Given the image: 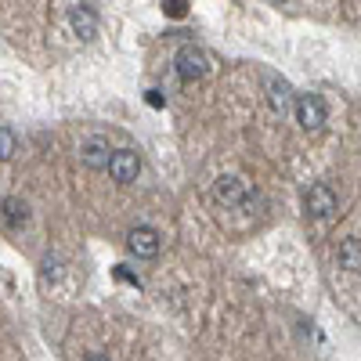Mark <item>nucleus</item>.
I'll return each mask as SVG.
<instances>
[{
    "label": "nucleus",
    "instance_id": "nucleus-1",
    "mask_svg": "<svg viewBox=\"0 0 361 361\" xmlns=\"http://www.w3.org/2000/svg\"><path fill=\"white\" fill-rule=\"evenodd\" d=\"M293 109H296V123L304 127V130H322L325 127V119H329V109H325V102H322V94H300L296 102H293Z\"/></svg>",
    "mask_w": 361,
    "mask_h": 361
},
{
    "label": "nucleus",
    "instance_id": "nucleus-2",
    "mask_svg": "<svg viewBox=\"0 0 361 361\" xmlns=\"http://www.w3.org/2000/svg\"><path fill=\"white\" fill-rule=\"evenodd\" d=\"M173 69H177V76L185 80V83H195V80H202L206 76V54H202V47H195V44H185L177 54H173Z\"/></svg>",
    "mask_w": 361,
    "mask_h": 361
},
{
    "label": "nucleus",
    "instance_id": "nucleus-3",
    "mask_svg": "<svg viewBox=\"0 0 361 361\" xmlns=\"http://www.w3.org/2000/svg\"><path fill=\"white\" fill-rule=\"evenodd\" d=\"M105 170H109L112 180H119V185H130V180H137V173H141V156L134 152V148H116Z\"/></svg>",
    "mask_w": 361,
    "mask_h": 361
},
{
    "label": "nucleus",
    "instance_id": "nucleus-4",
    "mask_svg": "<svg viewBox=\"0 0 361 361\" xmlns=\"http://www.w3.org/2000/svg\"><path fill=\"white\" fill-rule=\"evenodd\" d=\"M304 206H307V217H314V221H329L336 214V192L329 188V185H311L307 188V195H304Z\"/></svg>",
    "mask_w": 361,
    "mask_h": 361
},
{
    "label": "nucleus",
    "instance_id": "nucleus-5",
    "mask_svg": "<svg viewBox=\"0 0 361 361\" xmlns=\"http://www.w3.org/2000/svg\"><path fill=\"white\" fill-rule=\"evenodd\" d=\"M127 250H130L134 257H141V260L159 257V231H156V228H148V224L130 228V235H127Z\"/></svg>",
    "mask_w": 361,
    "mask_h": 361
},
{
    "label": "nucleus",
    "instance_id": "nucleus-6",
    "mask_svg": "<svg viewBox=\"0 0 361 361\" xmlns=\"http://www.w3.org/2000/svg\"><path fill=\"white\" fill-rule=\"evenodd\" d=\"M214 195H217V202H224V206H243L246 199H250V188H246V180L243 177H217V185H214Z\"/></svg>",
    "mask_w": 361,
    "mask_h": 361
},
{
    "label": "nucleus",
    "instance_id": "nucleus-7",
    "mask_svg": "<svg viewBox=\"0 0 361 361\" xmlns=\"http://www.w3.org/2000/svg\"><path fill=\"white\" fill-rule=\"evenodd\" d=\"M69 22H73V29L80 33V40H94L98 37V11L90 8V4H76L69 11Z\"/></svg>",
    "mask_w": 361,
    "mask_h": 361
},
{
    "label": "nucleus",
    "instance_id": "nucleus-8",
    "mask_svg": "<svg viewBox=\"0 0 361 361\" xmlns=\"http://www.w3.org/2000/svg\"><path fill=\"white\" fill-rule=\"evenodd\" d=\"M80 159H83L90 170H105V166H109V159H112V152H109V141H102V137H90V141L80 148Z\"/></svg>",
    "mask_w": 361,
    "mask_h": 361
},
{
    "label": "nucleus",
    "instance_id": "nucleus-9",
    "mask_svg": "<svg viewBox=\"0 0 361 361\" xmlns=\"http://www.w3.org/2000/svg\"><path fill=\"white\" fill-rule=\"evenodd\" d=\"M0 217H4V224H8L11 231H18V228L29 221V206H25L22 199H4V202H0Z\"/></svg>",
    "mask_w": 361,
    "mask_h": 361
},
{
    "label": "nucleus",
    "instance_id": "nucleus-10",
    "mask_svg": "<svg viewBox=\"0 0 361 361\" xmlns=\"http://www.w3.org/2000/svg\"><path fill=\"white\" fill-rule=\"evenodd\" d=\"M267 90H271V109L275 112H289V105H293V90H289V83L286 80H279V76H271L267 80Z\"/></svg>",
    "mask_w": 361,
    "mask_h": 361
},
{
    "label": "nucleus",
    "instance_id": "nucleus-11",
    "mask_svg": "<svg viewBox=\"0 0 361 361\" xmlns=\"http://www.w3.org/2000/svg\"><path fill=\"white\" fill-rule=\"evenodd\" d=\"M15 152H18V134L11 127H0V163L15 159Z\"/></svg>",
    "mask_w": 361,
    "mask_h": 361
},
{
    "label": "nucleus",
    "instance_id": "nucleus-12",
    "mask_svg": "<svg viewBox=\"0 0 361 361\" xmlns=\"http://www.w3.org/2000/svg\"><path fill=\"white\" fill-rule=\"evenodd\" d=\"M163 11H166L170 18H185V15H188V4H185V0H170V4H163Z\"/></svg>",
    "mask_w": 361,
    "mask_h": 361
},
{
    "label": "nucleus",
    "instance_id": "nucleus-13",
    "mask_svg": "<svg viewBox=\"0 0 361 361\" xmlns=\"http://www.w3.org/2000/svg\"><path fill=\"white\" fill-rule=\"evenodd\" d=\"M83 361H112V357H109V354H87Z\"/></svg>",
    "mask_w": 361,
    "mask_h": 361
}]
</instances>
